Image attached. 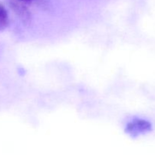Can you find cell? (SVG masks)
<instances>
[{"label": "cell", "mask_w": 155, "mask_h": 155, "mask_svg": "<svg viewBox=\"0 0 155 155\" xmlns=\"http://www.w3.org/2000/svg\"><path fill=\"white\" fill-rule=\"evenodd\" d=\"M20 1L26 2H31V1H33V0H20Z\"/></svg>", "instance_id": "cell-2"}, {"label": "cell", "mask_w": 155, "mask_h": 155, "mask_svg": "<svg viewBox=\"0 0 155 155\" xmlns=\"http://www.w3.org/2000/svg\"><path fill=\"white\" fill-rule=\"evenodd\" d=\"M126 131L132 136H137L151 131V124L145 120L136 119L128 124Z\"/></svg>", "instance_id": "cell-1"}]
</instances>
